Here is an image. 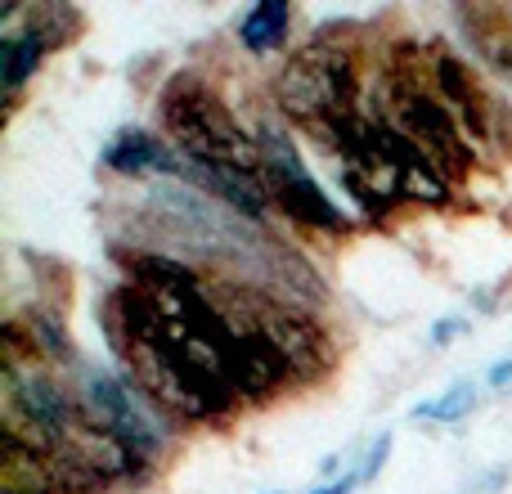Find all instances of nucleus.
Returning a JSON list of instances; mask_svg holds the SVG:
<instances>
[{"label":"nucleus","mask_w":512,"mask_h":494,"mask_svg":"<svg viewBox=\"0 0 512 494\" xmlns=\"http://www.w3.org/2000/svg\"><path fill=\"white\" fill-rule=\"evenodd\" d=\"M364 486V477H360V468H351L346 477H337V481H328V486H315L310 494H355Z\"/></svg>","instance_id":"obj_18"},{"label":"nucleus","mask_w":512,"mask_h":494,"mask_svg":"<svg viewBox=\"0 0 512 494\" xmlns=\"http://www.w3.org/2000/svg\"><path fill=\"white\" fill-rule=\"evenodd\" d=\"M86 409L99 427L122 436L140 459H153V454L162 450V441H167V427H162V418H158V405H153L140 387L122 382L108 369L86 373Z\"/></svg>","instance_id":"obj_4"},{"label":"nucleus","mask_w":512,"mask_h":494,"mask_svg":"<svg viewBox=\"0 0 512 494\" xmlns=\"http://www.w3.org/2000/svg\"><path fill=\"white\" fill-rule=\"evenodd\" d=\"M45 494H59V490H45Z\"/></svg>","instance_id":"obj_21"},{"label":"nucleus","mask_w":512,"mask_h":494,"mask_svg":"<svg viewBox=\"0 0 512 494\" xmlns=\"http://www.w3.org/2000/svg\"><path fill=\"white\" fill-rule=\"evenodd\" d=\"M221 351H225V378H230L234 396L261 400V396H270L274 387H283V382L292 378V364L283 360V351L256 324L230 328L225 342H221Z\"/></svg>","instance_id":"obj_6"},{"label":"nucleus","mask_w":512,"mask_h":494,"mask_svg":"<svg viewBox=\"0 0 512 494\" xmlns=\"http://www.w3.org/2000/svg\"><path fill=\"white\" fill-rule=\"evenodd\" d=\"M288 23H292L288 0H261V5H252L248 14H243V23H239L243 50H252V54L279 50L283 36H288Z\"/></svg>","instance_id":"obj_12"},{"label":"nucleus","mask_w":512,"mask_h":494,"mask_svg":"<svg viewBox=\"0 0 512 494\" xmlns=\"http://www.w3.org/2000/svg\"><path fill=\"white\" fill-rule=\"evenodd\" d=\"M387 454H391V432H382L378 441L369 445V454H364V468H360L364 486H373V481L382 477V468H387Z\"/></svg>","instance_id":"obj_17"},{"label":"nucleus","mask_w":512,"mask_h":494,"mask_svg":"<svg viewBox=\"0 0 512 494\" xmlns=\"http://www.w3.org/2000/svg\"><path fill=\"white\" fill-rule=\"evenodd\" d=\"M59 454H68V459H77L86 472H95L99 481H135L144 468H149V459H140V454L131 450V445L122 441V436H113L108 427H99L95 418H81L63 432V445Z\"/></svg>","instance_id":"obj_7"},{"label":"nucleus","mask_w":512,"mask_h":494,"mask_svg":"<svg viewBox=\"0 0 512 494\" xmlns=\"http://www.w3.org/2000/svg\"><path fill=\"white\" fill-rule=\"evenodd\" d=\"M27 32H32L45 50H50V45H63L72 36V14L59 5H36V9H27Z\"/></svg>","instance_id":"obj_16"},{"label":"nucleus","mask_w":512,"mask_h":494,"mask_svg":"<svg viewBox=\"0 0 512 494\" xmlns=\"http://www.w3.org/2000/svg\"><path fill=\"white\" fill-rule=\"evenodd\" d=\"M270 494H283V490H270Z\"/></svg>","instance_id":"obj_22"},{"label":"nucleus","mask_w":512,"mask_h":494,"mask_svg":"<svg viewBox=\"0 0 512 494\" xmlns=\"http://www.w3.org/2000/svg\"><path fill=\"white\" fill-rule=\"evenodd\" d=\"M512 382V360H504V364H495V369H490V387L495 391H504Z\"/></svg>","instance_id":"obj_20"},{"label":"nucleus","mask_w":512,"mask_h":494,"mask_svg":"<svg viewBox=\"0 0 512 494\" xmlns=\"http://www.w3.org/2000/svg\"><path fill=\"white\" fill-rule=\"evenodd\" d=\"M472 405H477V391H472V382H454L445 396L427 400V405H414V418H432V423H459V418L472 414Z\"/></svg>","instance_id":"obj_15"},{"label":"nucleus","mask_w":512,"mask_h":494,"mask_svg":"<svg viewBox=\"0 0 512 494\" xmlns=\"http://www.w3.org/2000/svg\"><path fill=\"white\" fill-rule=\"evenodd\" d=\"M27 328V342H32L36 360H54V364H72V342H68V328L59 324V315L50 310H32L23 319Z\"/></svg>","instance_id":"obj_14"},{"label":"nucleus","mask_w":512,"mask_h":494,"mask_svg":"<svg viewBox=\"0 0 512 494\" xmlns=\"http://www.w3.org/2000/svg\"><path fill=\"white\" fill-rule=\"evenodd\" d=\"M45 59V45L36 41L32 32H14L0 41V81H5V90L14 95L23 81H32V72L41 68Z\"/></svg>","instance_id":"obj_13"},{"label":"nucleus","mask_w":512,"mask_h":494,"mask_svg":"<svg viewBox=\"0 0 512 494\" xmlns=\"http://www.w3.org/2000/svg\"><path fill=\"white\" fill-rule=\"evenodd\" d=\"M104 167H113L117 176H144V171H158V176H185L189 158L180 149L158 144L149 131H122L104 149Z\"/></svg>","instance_id":"obj_10"},{"label":"nucleus","mask_w":512,"mask_h":494,"mask_svg":"<svg viewBox=\"0 0 512 494\" xmlns=\"http://www.w3.org/2000/svg\"><path fill=\"white\" fill-rule=\"evenodd\" d=\"M432 81H436V99H441L454 113V122L472 135V144L486 140V95H481V86L472 81V72L463 68L454 54H436Z\"/></svg>","instance_id":"obj_9"},{"label":"nucleus","mask_w":512,"mask_h":494,"mask_svg":"<svg viewBox=\"0 0 512 494\" xmlns=\"http://www.w3.org/2000/svg\"><path fill=\"white\" fill-rule=\"evenodd\" d=\"M185 176L198 180L203 189H212L230 207H239L248 221H265V212H270V194H265L261 176H248V171H234V167H198V162H189Z\"/></svg>","instance_id":"obj_11"},{"label":"nucleus","mask_w":512,"mask_h":494,"mask_svg":"<svg viewBox=\"0 0 512 494\" xmlns=\"http://www.w3.org/2000/svg\"><path fill=\"white\" fill-rule=\"evenodd\" d=\"M396 122H400V131H405L436 167L450 171V176H459V171L472 167V149H468V140H463V126L454 122V113L436 95L400 81L396 86Z\"/></svg>","instance_id":"obj_5"},{"label":"nucleus","mask_w":512,"mask_h":494,"mask_svg":"<svg viewBox=\"0 0 512 494\" xmlns=\"http://www.w3.org/2000/svg\"><path fill=\"white\" fill-rule=\"evenodd\" d=\"M459 333H468V324H463V319H441V324L432 328V346H450Z\"/></svg>","instance_id":"obj_19"},{"label":"nucleus","mask_w":512,"mask_h":494,"mask_svg":"<svg viewBox=\"0 0 512 494\" xmlns=\"http://www.w3.org/2000/svg\"><path fill=\"white\" fill-rule=\"evenodd\" d=\"M256 328L283 351V360L292 364V378H315L319 369H328V342L319 333V324H310L306 315L270 310V315H261Z\"/></svg>","instance_id":"obj_8"},{"label":"nucleus","mask_w":512,"mask_h":494,"mask_svg":"<svg viewBox=\"0 0 512 494\" xmlns=\"http://www.w3.org/2000/svg\"><path fill=\"white\" fill-rule=\"evenodd\" d=\"M162 122L167 135L198 167H234L261 176V140H252L234 113L194 77H176L162 95Z\"/></svg>","instance_id":"obj_1"},{"label":"nucleus","mask_w":512,"mask_h":494,"mask_svg":"<svg viewBox=\"0 0 512 494\" xmlns=\"http://www.w3.org/2000/svg\"><path fill=\"white\" fill-rule=\"evenodd\" d=\"M261 185L270 194L274 207L292 216L301 225H315V230H346V216L328 203V194L315 185V176L306 171L297 144L283 131H261Z\"/></svg>","instance_id":"obj_3"},{"label":"nucleus","mask_w":512,"mask_h":494,"mask_svg":"<svg viewBox=\"0 0 512 494\" xmlns=\"http://www.w3.org/2000/svg\"><path fill=\"white\" fill-rule=\"evenodd\" d=\"M274 95H279L283 113L306 126L342 122V117L360 113V108H355L351 54L333 50L328 41H315L301 54H292V59L283 63V72L274 77Z\"/></svg>","instance_id":"obj_2"}]
</instances>
